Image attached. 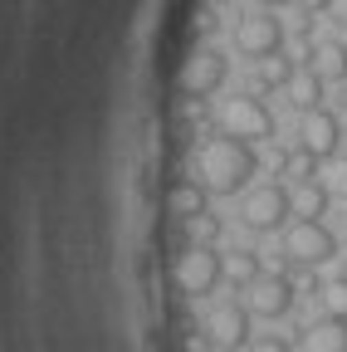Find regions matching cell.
<instances>
[{
    "instance_id": "obj_1",
    "label": "cell",
    "mask_w": 347,
    "mask_h": 352,
    "mask_svg": "<svg viewBox=\"0 0 347 352\" xmlns=\"http://www.w3.org/2000/svg\"><path fill=\"white\" fill-rule=\"evenodd\" d=\"M254 176H259V147H249L240 138L210 132L191 152V182H201L205 196H240Z\"/></svg>"
},
{
    "instance_id": "obj_2",
    "label": "cell",
    "mask_w": 347,
    "mask_h": 352,
    "mask_svg": "<svg viewBox=\"0 0 347 352\" xmlns=\"http://www.w3.org/2000/svg\"><path fill=\"white\" fill-rule=\"evenodd\" d=\"M210 127L221 132V138H240V142H249V147H265V142H274L279 118H274V108L259 98V94H249V88H245V94H230V98L215 103Z\"/></svg>"
},
{
    "instance_id": "obj_3",
    "label": "cell",
    "mask_w": 347,
    "mask_h": 352,
    "mask_svg": "<svg viewBox=\"0 0 347 352\" xmlns=\"http://www.w3.org/2000/svg\"><path fill=\"white\" fill-rule=\"evenodd\" d=\"M240 220H245V230H254V235H279L293 220L289 186L284 182H249L240 191Z\"/></svg>"
},
{
    "instance_id": "obj_4",
    "label": "cell",
    "mask_w": 347,
    "mask_h": 352,
    "mask_svg": "<svg viewBox=\"0 0 347 352\" xmlns=\"http://www.w3.org/2000/svg\"><path fill=\"white\" fill-rule=\"evenodd\" d=\"M230 83V54L221 44H196L191 59L181 64V98L186 103H210Z\"/></svg>"
},
{
    "instance_id": "obj_5",
    "label": "cell",
    "mask_w": 347,
    "mask_h": 352,
    "mask_svg": "<svg viewBox=\"0 0 347 352\" xmlns=\"http://www.w3.org/2000/svg\"><path fill=\"white\" fill-rule=\"evenodd\" d=\"M171 279L186 298H210L225 279V254L215 245H186L177 259H171Z\"/></svg>"
},
{
    "instance_id": "obj_6",
    "label": "cell",
    "mask_w": 347,
    "mask_h": 352,
    "mask_svg": "<svg viewBox=\"0 0 347 352\" xmlns=\"http://www.w3.org/2000/svg\"><path fill=\"white\" fill-rule=\"evenodd\" d=\"M279 235L293 270H323L328 259H337V235L328 230V220H289Z\"/></svg>"
},
{
    "instance_id": "obj_7",
    "label": "cell",
    "mask_w": 347,
    "mask_h": 352,
    "mask_svg": "<svg viewBox=\"0 0 347 352\" xmlns=\"http://www.w3.org/2000/svg\"><path fill=\"white\" fill-rule=\"evenodd\" d=\"M284 39H289V30H284V20H279L274 10H254V15L235 20V34H230L235 54H240V59H249V64L279 54V50H284Z\"/></svg>"
},
{
    "instance_id": "obj_8",
    "label": "cell",
    "mask_w": 347,
    "mask_h": 352,
    "mask_svg": "<svg viewBox=\"0 0 347 352\" xmlns=\"http://www.w3.org/2000/svg\"><path fill=\"white\" fill-rule=\"evenodd\" d=\"M342 138H347V127H342V118H337L328 103L298 113V152H309L313 162L337 157V152H342Z\"/></svg>"
},
{
    "instance_id": "obj_9",
    "label": "cell",
    "mask_w": 347,
    "mask_h": 352,
    "mask_svg": "<svg viewBox=\"0 0 347 352\" xmlns=\"http://www.w3.org/2000/svg\"><path fill=\"white\" fill-rule=\"evenodd\" d=\"M249 308L245 303H235V298H221L205 314V323H201V333H205V342L215 347V352H235V347H245L249 342Z\"/></svg>"
},
{
    "instance_id": "obj_10",
    "label": "cell",
    "mask_w": 347,
    "mask_h": 352,
    "mask_svg": "<svg viewBox=\"0 0 347 352\" xmlns=\"http://www.w3.org/2000/svg\"><path fill=\"white\" fill-rule=\"evenodd\" d=\"M245 294H249L245 308H249V314H259V318H284L289 308L298 303V284H293L289 274H259Z\"/></svg>"
},
{
    "instance_id": "obj_11",
    "label": "cell",
    "mask_w": 347,
    "mask_h": 352,
    "mask_svg": "<svg viewBox=\"0 0 347 352\" xmlns=\"http://www.w3.org/2000/svg\"><path fill=\"white\" fill-rule=\"evenodd\" d=\"M298 352H347V318H333V314L313 318L298 338Z\"/></svg>"
},
{
    "instance_id": "obj_12",
    "label": "cell",
    "mask_w": 347,
    "mask_h": 352,
    "mask_svg": "<svg viewBox=\"0 0 347 352\" xmlns=\"http://www.w3.org/2000/svg\"><path fill=\"white\" fill-rule=\"evenodd\" d=\"M210 206V196L201 191V182H191V176H181V182H171L166 191V215H177V220H191Z\"/></svg>"
},
{
    "instance_id": "obj_13",
    "label": "cell",
    "mask_w": 347,
    "mask_h": 352,
    "mask_svg": "<svg viewBox=\"0 0 347 352\" xmlns=\"http://www.w3.org/2000/svg\"><path fill=\"white\" fill-rule=\"evenodd\" d=\"M259 274H265V259H259V250H245V245H240V250L225 254V279H230L235 289H249Z\"/></svg>"
},
{
    "instance_id": "obj_14",
    "label": "cell",
    "mask_w": 347,
    "mask_h": 352,
    "mask_svg": "<svg viewBox=\"0 0 347 352\" xmlns=\"http://www.w3.org/2000/svg\"><path fill=\"white\" fill-rule=\"evenodd\" d=\"M318 298H323V314L347 318V279H342V274H337L333 284H323V289H318Z\"/></svg>"
},
{
    "instance_id": "obj_15",
    "label": "cell",
    "mask_w": 347,
    "mask_h": 352,
    "mask_svg": "<svg viewBox=\"0 0 347 352\" xmlns=\"http://www.w3.org/2000/svg\"><path fill=\"white\" fill-rule=\"evenodd\" d=\"M249 352H293V342L289 338H259V342H249Z\"/></svg>"
},
{
    "instance_id": "obj_16",
    "label": "cell",
    "mask_w": 347,
    "mask_h": 352,
    "mask_svg": "<svg viewBox=\"0 0 347 352\" xmlns=\"http://www.w3.org/2000/svg\"><path fill=\"white\" fill-rule=\"evenodd\" d=\"M298 6H303V15H328L333 0H298Z\"/></svg>"
},
{
    "instance_id": "obj_17",
    "label": "cell",
    "mask_w": 347,
    "mask_h": 352,
    "mask_svg": "<svg viewBox=\"0 0 347 352\" xmlns=\"http://www.w3.org/2000/svg\"><path fill=\"white\" fill-rule=\"evenodd\" d=\"M328 15H333L337 30H347V0H333V10H328Z\"/></svg>"
},
{
    "instance_id": "obj_18",
    "label": "cell",
    "mask_w": 347,
    "mask_h": 352,
    "mask_svg": "<svg viewBox=\"0 0 347 352\" xmlns=\"http://www.w3.org/2000/svg\"><path fill=\"white\" fill-rule=\"evenodd\" d=\"M259 10H279V6H289V0H254Z\"/></svg>"
},
{
    "instance_id": "obj_19",
    "label": "cell",
    "mask_w": 347,
    "mask_h": 352,
    "mask_svg": "<svg viewBox=\"0 0 347 352\" xmlns=\"http://www.w3.org/2000/svg\"><path fill=\"white\" fill-rule=\"evenodd\" d=\"M205 6H210V10H221V6H230V0H205Z\"/></svg>"
},
{
    "instance_id": "obj_20",
    "label": "cell",
    "mask_w": 347,
    "mask_h": 352,
    "mask_svg": "<svg viewBox=\"0 0 347 352\" xmlns=\"http://www.w3.org/2000/svg\"><path fill=\"white\" fill-rule=\"evenodd\" d=\"M342 108H347V78H342Z\"/></svg>"
},
{
    "instance_id": "obj_21",
    "label": "cell",
    "mask_w": 347,
    "mask_h": 352,
    "mask_svg": "<svg viewBox=\"0 0 347 352\" xmlns=\"http://www.w3.org/2000/svg\"><path fill=\"white\" fill-rule=\"evenodd\" d=\"M210 352H215V347H210Z\"/></svg>"
}]
</instances>
